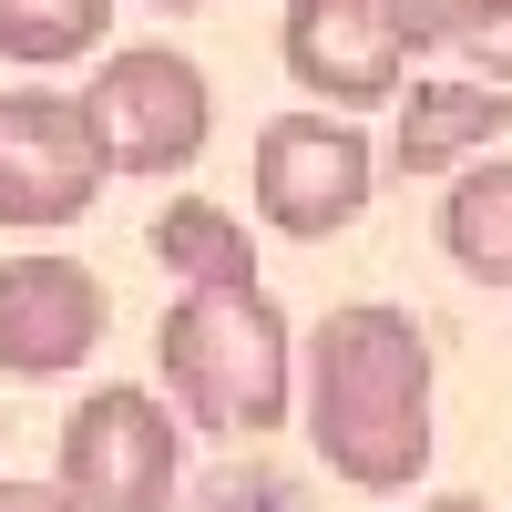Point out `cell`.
<instances>
[{
	"instance_id": "obj_10",
	"label": "cell",
	"mask_w": 512,
	"mask_h": 512,
	"mask_svg": "<svg viewBox=\"0 0 512 512\" xmlns=\"http://www.w3.org/2000/svg\"><path fill=\"white\" fill-rule=\"evenodd\" d=\"M441 246L461 277L512 287V154H472L441 195Z\"/></svg>"
},
{
	"instance_id": "obj_8",
	"label": "cell",
	"mask_w": 512,
	"mask_h": 512,
	"mask_svg": "<svg viewBox=\"0 0 512 512\" xmlns=\"http://www.w3.org/2000/svg\"><path fill=\"white\" fill-rule=\"evenodd\" d=\"M277 52H287V72L308 82L328 113H369V103H390V93H400V62H410L379 0H287Z\"/></svg>"
},
{
	"instance_id": "obj_15",
	"label": "cell",
	"mask_w": 512,
	"mask_h": 512,
	"mask_svg": "<svg viewBox=\"0 0 512 512\" xmlns=\"http://www.w3.org/2000/svg\"><path fill=\"white\" fill-rule=\"evenodd\" d=\"M0 512H82L62 482H0Z\"/></svg>"
},
{
	"instance_id": "obj_7",
	"label": "cell",
	"mask_w": 512,
	"mask_h": 512,
	"mask_svg": "<svg viewBox=\"0 0 512 512\" xmlns=\"http://www.w3.org/2000/svg\"><path fill=\"white\" fill-rule=\"evenodd\" d=\"M113 328V297L93 267L72 256H11L0 267V369L11 379H62L103 349Z\"/></svg>"
},
{
	"instance_id": "obj_11",
	"label": "cell",
	"mask_w": 512,
	"mask_h": 512,
	"mask_svg": "<svg viewBox=\"0 0 512 512\" xmlns=\"http://www.w3.org/2000/svg\"><path fill=\"white\" fill-rule=\"evenodd\" d=\"M144 246H154V267L185 277V287H256V246H246V226L226 216L216 195H175L144 226Z\"/></svg>"
},
{
	"instance_id": "obj_9",
	"label": "cell",
	"mask_w": 512,
	"mask_h": 512,
	"mask_svg": "<svg viewBox=\"0 0 512 512\" xmlns=\"http://www.w3.org/2000/svg\"><path fill=\"white\" fill-rule=\"evenodd\" d=\"M502 134H512V93H502V82H410L390 164H400V175H461V164L492 154Z\"/></svg>"
},
{
	"instance_id": "obj_16",
	"label": "cell",
	"mask_w": 512,
	"mask_h": 512,
	"mask_svg": "<svg viewBox=\"0 0 512 512\" xmlns=\"http://www.w3.org/2000/svg\"><path fill=\"white\" fill-rule=\"evenodd\" d=\"M420 512H492V502H472V492H441V502H420Z\"/></svg>"
},
{
	"instance_id": "obj_3",
	"label": "cell",
	"mask_w": 512,
	"mask_h": 512,
	"mask_svg": "<svg viewBox=\"0 0 512 512\" xmlns=\"http://www.w3.org/2000/svg\"><path fill=\"white\" fill-rule=\"evenodd\" d=\"M82 123L103 144V175H185L205 154V134H216V93H205V72L185 52L134 41V52H103Z\"/></svg>"
},
{
	"instance_id": "obj_17",
	"label": "cell",
	"mask_w": 512,
	"mask_h": 512,
	"mask_svg": "<svg viewBox=\"0 0 512 512\" xmlns=\"http://www.w3.org/2000/svg\"><path fill=\"white\" fill-rule=\"evenodd\" d=\"M154 11H205V0H154Z\"/></svg>"
},
{
	"instance_id": "obj_2",
	"label": "cell",
	"mask_w": 512,
	"mask_h": 512,
	"mask_svg": "<svg viewBox=\"0 0 512 512\" xmlns=\"http://www.w3.org/2000/svg\"><path fill=\"white\" fill-rule=\"evenodd\" d=\"M154 359L185 420L216 441H267L287 420V318L267 287H185L154 328Z\"/></svg>"
},
{
	"instance_id": "obj_5",
	"label": "cell",
	"mask_w": 512,
	"mask_h": 512,
	"mask_svg": "<svg viewBox=\"0 0 512 512\" xmlns=\"http://www.w3.org/2000/svg\"><path fill=\"white\" fill-rule=\"evenodd\" d=\"M379 185V154L349 113H277L256 134V216L277 236H338L359 226V205Z\"/></svg>"
},
{
	"instance_id": "obj_6",
	"label": "cell",
	"mask_w": 512,
	"mask_h": 512,
	"mask_svg": "<svg viewBox=\"0 0 512 512\" xmlns=\"http://www.w3.org/2000/svg\"><path fill=\"white\" fill-rule=\"evenodd\" d=\"M103 195V144L72 93H0V226H72Z\"/></svg>"
},
{
	"instance_id": "obj_13",
	"label": "cell",
	"mask_w": 512,
	"mask_h": 512,
	"mask_svg": "<svg viewBox=\"0 0 512 512\" xmlns=\"http://www.w3.org/2000/svg\"><path fill=\"white\" fill-rule=\"evenodd\" d=\"M451 52L472 62V82L512 93V0H451Z\"/></svg>"
},
{
	"instance_id": "obj_1",
	"label": "cell",
	"mask_w": 512,
	"mask_h": 512,
	"mask_svg": "<svg viewBox=\"0 0 512 512\" xmlns=\"http://www.w3.org/2000/svg\"><path fill=\"white\" fill-rule=\"evenodd\" d=\"M308 441L338 482L400 492L431 472V338L390 297H349L308 338Z\"/></svg>"
},
{
	"instance_id": "obj_14",
	"label": "cell",
	"mask_w": 512,
	"mask_h": 512,
	"mask_svg": "<svg viewBox=\"0 0 512 512\" xmlns=\"http://www.w3.org/2000/svg\"><path fill=\"white\" fill-rule=\"evenodd\" d=\"M379 11H390L400 52H441V41H451V0H379Z\"/></svg>"
},
{
	"instance_id": "obj_12",
	"label": "cell",
	"mask_w": 512,
	"mask_h": 512,
	"mask_svg": "<svg viewBox=\"0 0 512 512\" xmlns=\"http://www.w3.org/2000/svg\"><path fill=\"white\" fill-rule=\"evenodd\" d=\"M103 31H113V0H0V62H31V72L103 52Z\"/></svg>"
},
{
	"instance_id": "obj_4",
	"label": "cell",
	"mask_w": 512,
	"mask_h": 512,
	"mask_svg": "<svg viewBox=\"0 0 512 512\" xmlns=\"http://www.w3.org/2000/svg\"><path fill=\"white\" fill-rule=\"evenodd\" d=\"M175 482H185V441L154 390H93L62 420V492L82 512H164Z\"/></svg>"
}]
</instances>
